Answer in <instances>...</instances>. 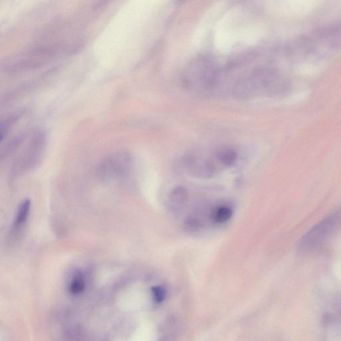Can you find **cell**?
<instances>
[{
	"label": "cell",
	"instance_id": "3",
	"mask_svg": "<svg viewBox=\"0 0 341 341\" xmlns=\"http://www.w3.org/2000/svg\"><path fill=\"white\" fill-rule=\"evenodd\" d=\"M187 198V190L183 187H177L172 189L168 195V204L172 210L178 211L186 204Z\"/></svg>",
	"mask_w": 341,
	"mask_h": 341
},
{
	"label": "cell",
	"instance_id": "9",
	"mask_svg": "<svg viewBox=\"0 0 341 341\" xmlns=\"http://www.w3.org/2000/svg\"><path fill=\"white\" fill-rule=\"evenodd\" d=\"M152 294L157 303H161L165 299L166 291L163 287L155 286L152 289Z\"/></svg>",
	"mask_w": 341,
	"mask_h": 341
},
{
	"label": "cell",
	"instance_id": "7",
	"mask_svg": "<svg viewBox=\"0 0 341 341\" xmlns=\"http://www.w3.org/2000/svg\"><path fill=\"white\" fill-rule=\"evenodd\" d=\"M85 289V281L81 273L75 274L70 286V292L73 295L79 294Z\"/></svg>",
	"mask_w": 341,
	"mask_h": 341
},
{
	"label": "cell",
	"instance_id": "1",
	"mask_svg": "<svg viewBox=\"0 0 341 341\" xmlns=\"http://www.w3.org/2000/svg\"><path fill=\"white\" fill-rule=\"evenodd\" d=\"M341 228V206L308 230L299 241L298 251L308 253L320 247Z\"/></svg>",
	"mask_w": 341,
	"mask_h": 341
},
{
	"label": "cell",
	"instance_id": "8",
	"mask_svg": "<svg viewBox=\"0 0 341 341\" xmlns=\"http://www.w3.org/2000/svg\"><path fill=\"white\" fill-rule=\"evenodd\" d=\"M202 220L197 216H190L185 221L184 226L185 230L189 232H196L200 230L202 226Z\"/></svg>",
	"mask_w": 341,
	"mask_h": 341
},
{
	"label": "cell",
	"instance_id": "4",
	"mask_svg": "<svg viewBox=\"0 0 341 341\" xmlns=\"http://www.w3.org/2000/svg\"><path fill=\"white\" fill-rule=\"evenodd\" d=\"M215 157L221 165L230 167L234 165L237 159V153L234 149L224 147L218 149L215 153Z\"/></svg>",
	"mask_w": 341,
	"mask_h": 341
},
{
	"label": "cell",
	"instance_id": "5",
	"mask_svg": "<svg viewBox=\"0 0 341 341\" xmlns=\"http://www.w3.org/2000/svg\"><path fill=\"white\" fill-rule=\"evenodd\" d=\"M30 209H31V202L30 200H25L21 203L15 219L14 228H19L26 222L29 217Z\"/></svg>",
	"mask_w": 341,
	"mask_h": 341
},
{
	"label": "cell",
	"instance_id": "6",
	"mask_svg": "<svg viewBox=\"0 0 341 341\" xmlns=\"http://www.w3.org/2000/svg\"><path fill=\"white\" fill-rule=\"evenodd\" d=\"M233 211L230 207L222 206L217 207L211 213V219L215 223L221 224L225 223L232 218Z\"/></svg>",
	"mask_w": 341,
	"mask_h": 341
},
{
	"label": "cell",
	"instance_id": "2",
	"mask_svg": "<svg viewBox=\"0 0 341 341\" xmlns=\"http://www.w3.org/2000/svg\"><path fill=\"white\" fill-rule=\"evenodd\" d=\"M184 165L189 174L197 178H211L215 172V167L212 162L202 160L193 157L185 159Z\"/></svg>",
	"mask_w": 341,
	"mask_h": 341
}]
</instances>
